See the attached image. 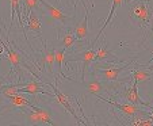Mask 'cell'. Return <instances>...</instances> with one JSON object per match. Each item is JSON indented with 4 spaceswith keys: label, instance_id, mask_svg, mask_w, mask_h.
<instances>
[{
    "label": "cell",
    "instance_id": "6da1fadb",
    "mask_svg": "<svg viewBox=\"0 0 153 126\" xmlns=\"http://www.w3.org/2000/svg\"><path fill=\"white\" fill-rule=\"evenodd\" d=\"M39 6H42V18H45L50 26H56L58 30V25L61 26H69L75 19H77V12L73 16H69L64 12L62 8L58 6L50 4L48 0H39Z\"/></svg>",
    "mask_w": 153,
    "mask_h": 126
},
{
    "label": "cell",
    "instance_id": "7a4b0ae2",
    "mask_svg": "<svg viewBox=\"0 0 153 126\" xmlns=\"http://www.w3.org/2000/svg\"><path fill=\"white\" fill-rule=\"evenodd\" d=\"M152 14H153V7L149 0H138V1L131 4L129 15L130 19L134 23H137V26L145 29V27H148L150 25Z\"/></svg>",
    "mask_w": 153,
    "mask_h": 126
},
{
    "label": "cell",
    "instance_id": "3957f363",
    "mask_svg": "<svg viewBox=\"0 0 153 126\" xmlns=\"http://www.w3.org/2000/svg\"><path fill=\"white\" fill-rule=\"evenodd\" d=\"M22 110L23 111L18 113V114L22 115L30 125H54L52 111L46 107H38L37 104H34L33 107H29V110Z\"/></svg>",
    "mask_w": 153,
    "mask_h": 126
},
{
    "label": "cell",
    "instance_id": "277c9868",
    "mask_svg": "<svg viewBox=\"0 0 153 126\" xmlns=\"http://www.w3.org/2000/svg\"><path fill=\"white\" fill-rule=\"evenodd\" d=\"M0 45L6 49L7 60H8V63L11 64L12 71H22V68H25V69H27V71L31 72V75H33V69L30 68V66L27 65V63L25 61V56L20 52H18L15 48H12V46L10 45V42H8L7 38L4 41L3 40L0 41Z\"/></svg>",
    "mask_w": 153,
    "mask_h": 126
},
{
    "label": "cell",
    "instance_id": "5b68a950",
    "mask_svg": "<svg viewBox=\"0 0 153 126\" xmlns=\"http://www.w3.org/2000/svg\"><path fill=\"white\" fill-rule=\"evenodd\" d=\"M130 64L127 63L125 65H117V64H111L107 68H91L94 78H98L100 80L104 81H115L119 79V75L123 71H126L127 68H130Z\"/></svg>",
    "mask_w": 153,
    "mask_h": 126
},
{
    "label": "cell",
    "instance_id": "8992f818",
    "mask_svg": "<svg viewBox=\"0 0 153 126\" xmlns=\"http://www.w3.org/2000/svg\"><path fill=\"white\" fill-rule=\"evenodd\" d=\"M98 99H100L102 102H104V103L110 104V106L115 107L118 111L123 113L125 115H127V117H134V115H150L149 111H146V110L144 109V106H140V104H134V103H117V102H113V100H108L106 99V98H103L102 95H98Z\"/></svg>",
    "mask_w": 153,
    "mask_h": 126
},
{
    "label": "cell",
    "instance_id": "52a82bcc",
    "mask_svg": "<svg viewBox=\"0 0 153 126\" xmlns=\"http://www.w3.org/2000/svg\"><path fill=\"white\" fill-rule=\"evenodd\" d=\"M80 1L83 3V6H84L85 14H84L83 19L77 23V26H76L75 29H72V30H73L75 37L77 38V41H85L87 38H88V35H90V16H91V14H92V11H94V3L91 4V8H88L84 0H80Z\"/></svg>",
    "mask_w": 153,
    "mask_h": 126
},
{
    "label": "cell",
    "instance_id": "ba28073f",
    "mask_svg": "<svg viewBox=\"0 0 153 126\" xmlns=\"http://www.w3.org/2000/svg\"><path fill=\"white\" fill-rule=\"evenodd\" d=\"M119 96L122 98L123 100L129 102V103H134V104H140V106H144L150 109L152 104L145 102V100L141 99V96L138 95V81L131 80V86H127L123 88V91L119 92Z\"/></svg>",
    "mask_w": 153,
    "mask_h": 126
},
{
    "label": "cell",
    "instance_id": "9c48e42d",
    "mask_svg": "<svg viewBox=\"0 0 153 126\" xmlns=\"http://www.w3.org/2000/svg\"><path fill=\"white\" fill-rule=\"evenodd\" d=\"M75 57H71L68 61H76V63H81V79L84 80L85 78V73L87 71L91 68V64L95 61V49L91 46L88 50L84 49L81 52H79L77 54H73Z\"/></svg>",
    "mask_w": 153,
    "mask_h": 126
},
{
    "label": "cell",
    "instance_id": "30bf717a",
    "mask_svg": "<svg viewBox=\"0 0 153 126\" xmlns=\"http://www.w3.org/2000/svg\"><path fill=\"white\" fill-rule=\"evenodd\" d=\"M34 104L35 103H33L27 96L18 92V94H14L11 96L6 98V103L0 107L4 111V110H10V109H27V107H33Z\"/></svg>",
    "mask_w": 153,
    "mask_h": 126
},
{
    "label": "cell",
    "instance_id": "8fae6325",
    "mask_svg": "<svg viewBox=\"0 0 153 126\" xmlns=\"http://www.w3.org/2000/svg\"><path fill=\"white\" fill-rule=\"evenodd\" d=\"M48 83V81H46ZM48 86L50 87V88L53 89V94H54V98L57 99V102L61 104L62 107H65V110H67L68 113H69L71 115H72L73 118H75L76 121H77V123L79 125H83V121H81V118L77 115V113H76V110H73V107H72V104L69 103V100H68V98L65 96V95L62 94V92L58 89V87H57V84H52V83H48Z\"/></svg>",
    "mask_w": 153,
    "mask_h": 126
},
{
    "label": "cell",
    "instance_id": "7c38bea8",
    "mask_svg": "<svg viewBox=\"0 0 153 126\" xmlns=\"http://www.w3.org/2000/svg\"><path fill=\"white\" fill-rule=\"evenodd\" d=\"M65 56H67V49L65 48H57L56 49V56H54V65H56V73H54V83L57 84L58 83V79L57 76L60 75V76H62L64 79H68V80L73 81L71 78H68V76H65V73L62 72V63L64 60H65Z\"/></svg>",
    "mask_w": 153,
    "mask_h": 126
},
{
    "label": "cell",
    "instance_id": "4fadbf2b",
    "mask_svg": "<svg viewBox=\"0 0 153 126\" xmlns=\"http://www.w3.org/2000/svg\"><path fill=\"white\" fill-rule=\"evenodd\" d=\"M43 52H42V64L46 66V71L50 76H54V56L56 49H49L46 45V41H42Z\"/></svg>",
    "mask_w": 153,
    "mask_h": 126
},
{
    "label": "cell",
    "instance_id": "5bb4252c",
    "mask_svg": "<svg viewBox=\"0 0 153 126\" xmlns=\"http://www.w3.org/2000/svg\"><path fill=\"white\" fill-rule=\"evenodd\" d=\"M95 61H118V57L106 46V38H103V42L95 49Z\"/></svg>",
    "mask_w": 153,
    "mask_h": 126
},
{
    "label": "cell",
    "instance_id": "9a60e30c",
    "mask_svg": "<svg viewBox=\"0 0 153 126\" xmlns=\"http://www.w3.org/2000/svg\"><path fill=\"white\" fill-rule=\"evenodd\" d=\"M122 4H123V0H111V10H110V14H108V16H107L106 22L103 23V26L100 27V30H99V31H98V34H96L95 40H94L92 42H91V46H92V48H95V43L98 42L99 37H100V35L103 34L104 29H106L107 26H110V25H111V20H113L114 15H115V11H117V8H119V7H121Z\"/></svg>",
    "mask_w": 153,
    "mask_h": 126
},
{
    "label": "cell",
    "instance_id": "2e32d148",
    "mask_svg": "<svg viewBox=\"0 0 153 126\" xmlns=\"http://www.w3.org/2000/svg\"><path fill=\"white\" fill-rule=\"evenodd\" d=\"M142 66H144V68H134L133 69L131 75H130V81L136 80V81H138V83H142V81H146V80H149V79L153 78V71L152 69L146 68L145 64Z\"/></svg>",
    "mask_w": 153,
    "mask_h": 126
},
{
    "label": "cell",
    "instance_id": "e0dca14e",
    "mask_svg": "<svg viewBox=\"0 0 153 126\" xmlns=\"http://www.w3.org/2000/svg\"><path fill=\"white\" fill-rule=\"evenodd\" d=\"M61 46L62 48H65L67 50H75L76 45H77V38L75 37V34H73V30L71 29H67L65 31L62 33V37H61V41H60Z\"/></svg>",
    "mask_w": 153,
    "mask_h": 126
},
{
    "label": "cell",
    "instance_id": "ac0fdd59",
    "mask_svg": "<svg viewBox=\"0 0 153 126\" xmlns=\"http://www.w3.org/2000/svg\"><path fill=\"white\" fill-rule=\"evenodd\" d=\"M26 26L30 31L41 34V27H42V22H41V18L38 16L37 11H30L27 15L26 19Z\"/></svg>",
    "mask_w": 153,
    "mask_h": 126
},
{
    "label": "cell",
    "instance_id": "d6986e66",
    "mask_svg": "<svg viewBox=\"0 0 153 126\" xmlns=\"http://www.w3.org/2000/svg\"><path fill=\"white\" fill-rule=\"evenodd\" d=\"M10 3H11V26H12V23H14L15 16H18L19 27L22 29V31H25L23 15H22V8H20V1L19 0H10Z\"/></svg>",
    "mask_w": 153,
    "mask_h": 126
},
{
    "label": "cell",
    "instance_id": "ffe728a7",
    "mask_svg": "<svg viewBox=\"0 0 153 126\" xmlns=\"http://www.w3.org/2000/svg\"><path fill=\"white\" fill-rule=\"evenodd\" d=\"M23 4H25V16L26 18L30 11L39 10V0H23Z\"/></svg>",
    "mask_w": 153,
    "mask_h": 126
},
{
    "label": "cell",
    "instance_id": "44dd1931",
    "mask_svg": "<svg viewBox=\"0 0 153 126\" xmlns=\"http://www.w3.org/2000/svg\"><path fill=\"white\" fill-rule=\"evenodd\" d=\"M145 66H146V68H149V69H152V71H153V60L150 61V63H146V64H145Z\"/></svg>",
    "mask_w": 153,
    "mask_h": 126
},
{
    "label": "cell",
    "instance_id": "7402d4cb",
    "mask_svg": "<svg viewBox=\"0 0 153 126\" xmlns=\"http://www.w3.org/2000/svg\"><path fill=\"white\" fill-rule=\"evenodd\" d=\"M134 0H123V3H126V4H130V3H133Z\"/></svg>",
    "mask_w": 153,
    "mask_h": 126
},
{
    "label": "cell",
    "instance_id": "603a6c76",
    "mask_svg": "<svg viewBox=\"0 0 153 126\" xmlns=\"http://www.w3.org/2000/svg\"><path fill=\"white\" fill-rule=\"evenodd\" d=\"M153 110V109H152ZM149 118H150V119H152V122H153V111L152 113H150V115H149Z\"/></svg>",
    "mask_w": 153,
    "mask_h": 126
},
{
    "label": "cell",
    "instance_id": "cb8c5ba5",
    "mask_svg": "<svg viewBox=\"0 0 153 126\" xmlns=\"http://www.w3.org/2000/svg\"><path fill=\"white\" fill-rule=\"evenodd\" d=\"M69 1H71V3H73V4H75V3H76L75 0H69Z\"/></svg>",
    "mask_w": 153,
    "mask_h": 126
},
{
    "label": "cell",
    "instance_id": "d4e9b609",
    "mask_svg": "<svg viewBox=\"0 0 153 126\" xmlns=\"http://www.w3.org/2000/svg\"><path fill=\"white\" fill-rule=\"evenodd\" d=\"M150 23H153V14H152V20H150Z\"/></svg>",
    "mask_w": 153,
    "mask_h": 126
},
{
    "label": "cell",
    "instance_id": "484cf974",
    "mask_svg": "<svg viewBox=\"0 0 153 126\" xmlns=\"http://www.w3.org/2000/svg\"><path fill=\"white\" fill-rule=\"evenodd\" d=\"M152 60H153V56H152V58H150V60H149V61H148V63H150V61H152Z\"/></svg>",
    "mask_w": 153,
    "mask_h": 126
},
{
    "label": "cell",
    "instance_id": "4316f807",
    "mask_svg": "<svg viewBox=\"0 0 153 126\" xmlns=\"http://www.w3.org/2000/svg\"><path fill=\"white\" fill-rule=\"evenodd\" d=\"M1 111H3V110H1V107H0V113H1Z\"/></svg>",
    "mask_w": 153,
    "mask_h": 126
},
{
    "label": "cell",
    "instance_id": "83f0119b",
    "mask_svg": "<svg viewBox=\"0 0 153 126\" xmlns=\"http://www.w3.org/2000/svg\"><path fill=\"white\" fill-rule=\"evenodd\" d=\"M0 25H1V23H0Z\"/></svg>",
    "mask_w": 153,
    "mask_h": 126
}]
</instances>
